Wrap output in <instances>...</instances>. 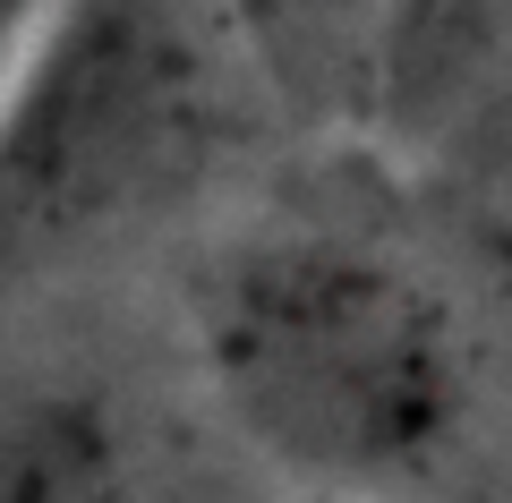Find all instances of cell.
<instances>
[{
  "instance_id": "obj_1",
  "label": "cell",
  "mask_w": 512,
  "mask_h": 503,
  "mask_svg": "<svg viewBox=\"0 0 512 503\" xmlns=\"http://www.w3.org/2000/svg\"><path fill=\"white\" fill-rule=\"evenodd\" d=\"M188 342L222 418L325 486L427 469L470 418V350L444 299L333 231L239 239L188 273Z\"/></svg>"
},
{
  "instance_id": "obj_2",
  "label": "cell",
  "mask_w": 512,
  "mask_h": 503,
  "mask_svg": "<svg viewBox=\"0 0 512 503\" xmlns=\"http://www.w3.org/2000/svg\"><path fill=\"white\" fill-rule=\"evenodd\" d=\"M239 77L231 0H52L0 86V299L188 197L239 128Z\"/></svg>"
},
{
  "instance_id": "obj_3",
  "label": "cell",
  "mask_w": 512,
  "mask_h": 503,
  "mask_svg": "<svg viewBox=\"0 0 512 503\" xmlns=\"http://www.w3.org/2000/svg\"><path fill=\"white\" fill-rule=\"evenodd\" d=\"M0 503H137L120 418L69 384L9 393L0 401Z\"/></svg>"
},
{
  "instance_id": "obj_4",
  "label": "cell",
  "mask_w": 512,
  "mask_h": 503,
  "mask_svg": "<svg viewBox=\"0 0 512 503\" xmlns=\"http://www.w3.org/2000/svg\"><path fill=\"white\" fill-rule=\"evenodd\" d=\"M393 0H231L239 35H248L256 60H274V69L308 77L325 60H342L350 43H367V26L384 18Z\"/></svg>"
},
{
  "instance_id": "obj_5",
  "label": "cell",
  "mask_w": 512,
  "mask_h": 503,
  "mask_svg": "<svg viewBox=\"0 0 512 503\" xmlns=\"http://www.w3.org/2000/svg\"><path fill=\"white\" fill-rule=\"evenodd\" d=\"M43 9H52V0H0V86L18 77V60H26V43H35Z\"/></svg>"
}]
</instances>
